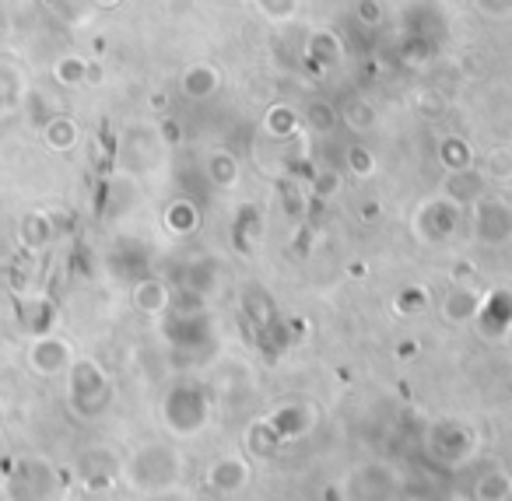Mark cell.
Listing matches in <instances>:
<instances>
[{
	"label": "cell",
	"mask_w": 512,
	"mask_h": 501,
	"mask_svg": "<svg viewBox=\"0 0 512 501\" xmlns=\"http://www.w3.org/2000/svg\"><path fill=\"white\" fill-rule=\"evenodd\" d=\"M8 501H57V470L39 456H22L4 473Z\"/></svg>",
	"instance_id": "obj_1"
},
{
	"label": "cell",
	"mask_w": 512,
	"mask_h": 501,
	"mask_svg": "<svg viewBox=\"0 0 512 501\" xmlns=\"http://www.w3.org/2000/svg\"><path fill=\"white\" fill-rule=\"evenodd\" d=\"M102 372L92 365V361H81V365H74L71 372V400L74 407L81 410V414H95V410L102 407Z\"/></svg>",
	"instance_id": "obj_2"
},
{
	"label": "cell",
	"mask_w": 512,
	"mask_h": 501,
	"mask_svg": "<svg viewBox=\"0 0 512 501\" xmlns=\"http://www.w3.org/2000/svg\"><path fill=\"white\" fill-rule=\"evenodd\" d=\"M67 361H71V351H67L64 340L57 337H39L36 344L29 347V365L36 375H57L67 368Z\"/></svg>",
	"instance_id": "obj_3"
},
{
	"label": "cell",
	"mask_w": 512,
	"mask_h": 501,
	"mask_svg": "<svg viewBox=\"0 0 512 501\" xmlns=\"http://www.w3.org/2000/svg\"><path fill=\"white\" fill-rule=\"evenodd\" d=\"M46 239H50V225H46L43 214H29V218L22 221V242L29 249H43Z\"/></svg>",
	"instance_id": "obj_4"
},
{
	"label": "cell",
	"mask_w": 512,
	"mask_h": 501,
	"mask_svg": "<svg viewBox=\"0 0 512 501\" xmlns=\"http://www.w3.org/2000/svg\"><path fill=\"white\" fill-rule=\"evenodd\" d=\"M74 141H78V127H74L71 120H53L50 127H46V144L57 151L64 148H74Z\"/></svg>",
	"instance_id": "obj_5"
},
{
	"label": "cell",
	"mask_w": 512,
	"mask_h": 501,
	"mask_svg": "<svg viewBox=\"0 0 512 501\" xmlns=\"http://www.w3.org/2000/svg\"><path fill=\"white\" fill-rule=\"evenodd\" d=\"M57 74L64 85H78L81 74H85V64H81V60H64V64L57 67Z\"/></svg>",
	"instance_id": "obj_6"
},
{
	"label": "cell",
	"mask_w": 512,
	"mask_h": 501,
	"mask_svg": "<svg viewBox=\"0 0 512 501\" xmlns=\"http://www.w3.org/2000/svg\"><path fill=\"white\" fill-rule=\"evenodd\" d=\"M102 4H116V0H102Z\"/></svg>",
	"instance_id": "obj_7"
}]
</instances>
